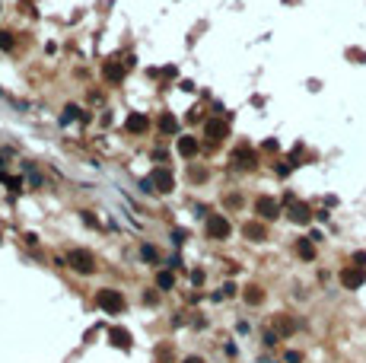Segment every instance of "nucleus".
Here are the masks:
<instances>
[{"label": "nucleus", "instance_id": "obj_20", "mask_svg": "<svg viewBox=\"0 0 366 363\" xmlns=\"http://www.w3.org/2000/svg\"><path fill=\"white\" fill-rule=\"evenodd\" d=\"M77 118H80V108H77V105H67L61 121H64V125H70V121H77Z\"/></svg>", "mask_w": 366, "mask_h": 363}, {"label": "nucleus", "instance_id": "obj_15", "mask_svg": "<svg viewBox=\"0 0 366 363\" xmlns=\"http://www.w3.org/2000/svg\"><path fill=\"white\" fill-rule=\"evenodd\" d=\"M179 153L182 156H194L197 153V137H179Z\"/></svg>", "mask_w": 366, "mask_h": 363}, {"label": "nucleus", "instance_id": "obj_8", "mask_svg": "<svg viewBox=\"0 0 366 363\" xmlns=\"http://www.w3.org/2000/svg\"><path fill=\"white\" fill-rule=\"evenodd\" d=\"M124 128L131 131V134H144V131L150 128V121H147V115H140V112H131V115H127V121H124Z\"/></svg>", "mask_w": 366, "mask_h": 363}, {"label": "nucleus", "instance_id": "obj_4", "mask_svg": "<svg viewBox=\"0 0 366 363\" xmlns=\"http://www.w3.org/2000/svg\"><path fill=\"white\" fill-rule=\"evenodd\" d=\"M229 220H226V217H223V214H210L207 217V236L210 239H226L229 236Z\"/></svg>", "mask_w": 366, "mask_h": 363}, {"label": "nucleus", "instance_id": "obj_1", "mask_svg": "<svg viewBox=\"0 0 366 363\" xmlns=\"http://www.w3.org/2000/svg\"><path fill=\"white\" fill-rule=\"evenodd\" d=\"M144 188H153V191H172L175 188V175L169 172V169L156 166L150 172V178H144Z\"/></svg>", "mask_w": 366, "mask_h": 363}, {"label": "nucleus", "instance_id": "obj_3", "mask_svg": "<svg viewBox=\"0 0 366 363\" xmlns=\"http://www.w3.org/2000/svg\"><path fill=\"white\" fill-rule=\"evenodd\" d=\"M96 306L105 309V312H121L124 309V296L118 290H99L96 293Z\"/></svg>", "mask_w": 366, "mask_h": 363}, {"label": "nucleus", "instance_id": "obj_2", "mask_svg": "<svg viewBox=\"0 0 366 363\" xmlns=\"http://www.w3.org/2000/svg\"><path fill=\"white\" fill-rule=\"evenodd\" d=\"M67 264L74 271H80V274H92V271H96V255L86 252V249H74V252H70V258H67Z\"/></svg>", "mask_w": 366, "mask_h": 363}, {"label": "nucleus", "instance_id": "obj_25", "mask_svg": "<svg viewBox=\"0 0 366 363\" xmlns=\"http://www.w3.org/2000/svg\"><path fill=\"white\" fill-rule=\"evenodd\" d=\"M353 264H360V268H366V252H360V255H353Z\"/></svg>", "mask_w": 366, "mask_h": 363}, {"label": "nucleus", "instance_id": "obj_5", "mask_svg": "<svg viewBox=\"0 0 366 363\" xmlns=\"http://www.w3.org/2000/svg\"><path fill=\"white\" fill-rule=\"evenodd\" d=\"M287 204H290V220L293 223H300V226H306L312 220V210H309V204H303V201H296L293 195H287Z\"/></svg>", "mask_w": 366, "mask_h": 363}, {"label": "nucleus", "instance_id": "obj_19", "mask_svg": "<svg viewBox=\"0 0 366 363\" xmlns=\"http://www.w3.org/2000/svg\"><path fill=\"white\" fill-rule=\"evenodd\" d=\"M0 48H4V51H13V48H16L13 32H0Z\"/></svg>", "mask_w": 366, "mask_h": 363}, {"label": "nucleus", "instance_id": "obj_23", "mask_svg": "<svg viewBox=\"0 0 366 363\" xmlns=\"http://www.w3.org/2000/svg\"><path fill=\"white\" fill-rule=\"evenodd\" d=\"M140 255H144L147 261H153V258H156V249H153V246H144V252H140Z\"/></svg>", "mask_w": 366, "mask_h": 363}, {"label": "nucleus", "instance_id": "obj_12", "mask_svg": "<svg viewBox=\"0 0 366 363\" xmlns=\"http://www.w3.org/2000/svg\"><path fill=\"white\" fill-rule=\"evenodd\" d=\"M109 338H112V344H115V347H121V350L131 347V331H124V328H112Z\"/></svg>", "mask_w": 366, "mask_h": 363}, {"label": "nucleus", "instance_id": "obj_16", "mask_svg": "<svg viewBox=\"0 0 366 363\" xmlns=\"http://www.w3.org/2000/svg\"><path fill=\"white\" fill-rule=\"evenodd\" d=\"M156 287H159V290H172V287H175L172 271H159V274H156Z\"/></svg>", "mask_w": 366, "mask_h": 363}, {"label": "nucleus", "instance_id": "obj_6", "mask_svg": "<svg viewBox=\"0 0 366 363\" xmlns=\"http://www.w3.org/2000/svg\"><path fill=\"white\" fill-rule=\"evenodd\" d=\"M363 281H366V268H360V264H350V268L341 271V284H344L347 290L363 287Z\"/></svg>", "mask_w": 366, "mask_h": 363}, {"label": "nucleus", "instance_id": "obj_14", "mask_svg": "<svg viewBox=\"0 0 366 363\" xmlns=\"http://www.w3.org/2000/svg\"><path fill=\"white\" fill-rule=\"evenodd\" d=\"M102 74H105V80H109V83H118V80L124 77V67H118L115 60H109V64H105V70H102Z\"/></svg>", "mask_w": 366, "mask_h": 363}, {"label": "nucleus", "instance_id": "obj_9", "mask_svg": "<svg viewBox=\"0 0 366 363\" xmlns=\"http://www.w3.org/2000/svg\"><path fill=\"white\" fill-rule=\"evenodd\" d=\"M204 131H207V137H210V140H223V137L229 134V128L223 125L220 118H214V121H207V128H204Z\"/></svg>", "mask_w": 366, "mask_h": 363}, {"label": "nucleus", "instance_id": "obj_26", "mask_svg": "<svg viewBox=\"0 0 366 363\" xmlns=\"http://www.w3.org/2000/svg\"><path fill=\"white\" fill-rule=\"evenodd\" d=\"M185 363H204V360H201V357H188Z\"/></svg>", "mask_w": 366, "mask_h": 363}, {"label": "nucleus", "instance_id": "obj_7", "mask_svg": "<svg viewBox=\"0 0 366 363\" xmlns=\"http://www.w3.org/2000/svg\"><path fill=\"white\" fill-rule=\"evenodd\" d=\"M255 214H261L264 220H274V217H280V204L274 201V198H268V195H261L255 201Z\"/></svg>", "mask_w": 366, "mask_h": 363}, {"label": "nucleus", "instance_id": "obj_24", "mask_svg": "<svg viewBox=\"0 0 366 363\" xmlns=\"http://www.w3.org/2000/svg\"><path fill=\"white\" fill-rule=\"evenodd\" d=\"M191 178H194V182H204L207 172H204V169H191Z\"/></svg>", "mask_w": 366, "mask_h": 363}, {"label": "nucleus", "instance_id": "obj_22", "mask_svg": "<svg viewBox=\"0 0 366 363\" xmlns=\"http://www.w3.org/2000/svg\"><path fill=\"white\" fill-rule=\"evenodd\" d=\"M0 178H4V175H0ZM4 182L10 185V191H19V188H22V182H19V178H4Z\"/></svg>", "mask_w": 366, "mask_h": 363}, {"label": "nucleus", "instance_id": "obj_17", "mask_svg": "<svg viewBox=\"0 0 366 363\" xmlns=\"http://www.w3.org/2000/svg\"><path fill=\"white\" fill-rule=\"evenodd\" d=\"M159 128H162V134H172V131L179 128V118H175V115H162L159 118Z\"/></svg>", "mask_w": 366, "mask_h": 363}, {"label": "nucleus", "instance_id": "obj_11", "mask_svg": "<svg viewBox=\"0 0 366 363\" xmlns=\"http://www.w3.org/2000/svg\"><path fill=\"white\" fill-rule=\"evenodd\" d=\"M232 160H236V166H239V169H252V166H255V153H252L249 147H239Z\"/></svg>", "mask_w": 366, "mask_h": 363}, {"label": "nucleus", "instance_id": "obj_13", "mask_svg": "<svg viewBox=\"0 0 366 363\" xmlns=\"http://www.w3.org/2000/svg\"><path fill=\"white\" fill-rule=\"evenodd\" d=\"M274 328H277L280 335H293V331H296V322H293L290 316H277V319H274Z\"/></svg>", "mask_w": 366, "mask_h": 363}, {"label": "nucleus", "instance_id": "obj_21", "mask_svg": "<svg viewBox=\"0 0 366 363\" xmlns=\"http://www.w3.org/2000/svg\"><path fill=\"white\" fill-rule=\"evenodd\" d=\"M300 255H303V258H312V255H315V249H312V242H309V239H303V242H300Z\"/></svg>", "mask_w": 366, "mask_h": 363}, {"label": "nucleus", "instance_id": "obj_18", "mask_svg": "<svg viewBox=\"0 0 366 363\" xmlns=\"http://www.w3.org/2000/svg\"><path fill=\"white\" fill-rule=\"evenodd\" d=\"M264 299V293H261V287H249L245 290V302H252V306H258V302Z\"/></svg>", "mask_w": 366, "mask_h": 363}, {"label": "nucleus", "instance_id": "obj_10", "mask_svg": "<svg viewBox=\"0 0 366 363\" xmlns=\"http://www.w3.org/2000/svg\"><path fill=\"white\" fill-rule=\"evenodd\" d=\"M242 233H245V239H252V242H264L268 239V229L261 223H245Z\"/></svg>", "mask_w": 366, "mask_h": 363}]
</instances>
